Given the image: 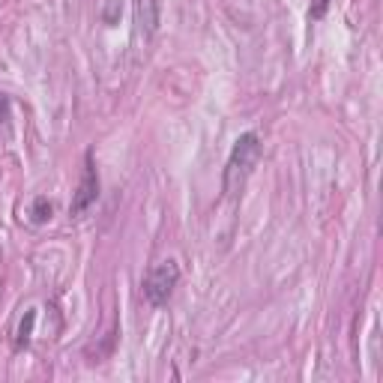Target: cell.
Instances as JSON below:
<instances>
[{
	"label": "cell",
	"instance_id": "cell-2",
	"mask_svg": "<svg viewBox=\"0 0 383 383\" xmlns=\"http://www.w3.org/2000/svg\"><path fill=\"white\" fill-rule=\"evenodd\" d=\"M177 281H180L177 260H171V258L162 260V264H156L144 279V299L150 302V306H165L168 297L174 294Z\"/></svg>",
	"mask_w": 383,
	"mask_h": 383
},
{
	"label": "cell",
	"instance_id": "cell-3",
	"mask_svg": "<svg viewBox=\"0 0 383 383\" xmlns=\"http://www.w3.org/2000/svg\"><path fill=\"white\" fill-rule=\"evenodd\" d=\"M99 198V174L93 165V153H84V171H81V183H78L72 204H69V216H84Z\"/></svg>",
	"mask_w": 383,
	"mask_h": 383
},
{
	"label": "cell",
	"instance_id": "cell-7",
	"mask_svg": "<svg viewBox=\"0 0 383 383\" xmlns=\"http://www.w3.org/2000/svg\"><path fill=\"white\" fill-rule=\"evenodd\" d=\"M327 6H329V0H315V6L308 9V18H311V22L324 18V15H327Z\"/></svg>",
	"mask_w": 383,
	"mask_h": 383
},
{
	"label": "cell",
	"instance_id": "cell-5",
	"mask_svg": "<svg viewBox=\"0 0 383 383\" xmlns=\"http://www.w3.org/2000/svg\"><path fill=\"white\" fill-rule=\"evenodd\" d=\"M52 216H54V204L48 198L39 195L33 204H30V221H33V225H45Z\"/></svg>",
	"mask_w": 383,
	"mask_h": 383
},
{
	"label": "cell",
	"instance_id": "cell-1",
	"mask_svg": "<svg viewBox=\"0 0 383 383\" xmlns=\"http://www.w3.org/2000/svg\"><path fill=\"white\" fill-rule=\"evenodd\" d=\"M260 138L258 132H243L237 141H234V150L228 156V165H225V195H237L240 189L246 186V180L251 177V171L260 162Z\"/></svg>",
	"mask_w": 383,
	"mask_h": 383
},
{
	"label": "cell",
	"instance_id": "cell-6",
	"mask_svg": "<svg viewBox=\"0 0 383 383\" xmlns=\"http://www.w3.org/2000/svg\"><path fill=\"white\" fill-rule=\"evenodd\" d=\"M33 320H36V311L30 308V311H24V318H22V324H18V345H27L30 341V332H33Z\"/></svg>",
	"mask_w": 383,
	"mask_h": 383
},
{
	"label": "cell",
	"instance_id": "cell-4",
	"mask_svg": "<svg viewBox=\"0 0 383 383\" xmlns=\"http://www.w3.org/2000/svg\"><path fill=\"white\" fill-rule=\"evenodd\" d=\"M159 15H162V0H135V24L144 39L159 30Z\"/></svg>",
	"mask_w": 383,
	"mask_h": 383
},
{
	"label": "cell",
	"instance_id": "cell-8",
	"mask_svg": "<svg viewBox=\"0 0 383 383\" xmlns=\"http://www.w3.org/2000/svg\"><path fill=\"white\" fill-rule=\"evenodd\" d=\"M3 111H6V99L0 96V123H3Z\"/></svg>",
	"mask_w": 383,
	"mask_h": 383
}]
</instances>
